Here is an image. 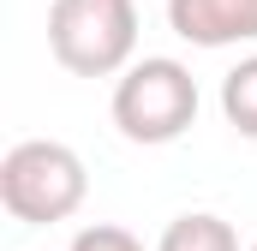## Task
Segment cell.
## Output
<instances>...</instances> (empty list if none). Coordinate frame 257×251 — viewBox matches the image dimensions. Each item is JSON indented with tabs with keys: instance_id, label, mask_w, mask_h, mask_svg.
<instances>
[{
	"instance_id": "2",
	"label": "cell",
	"mask_w": 257,
	"mask_h": 251,
	"mask_svg": "<svg viewBox=\"0 0 257 251\" xmlns=\"http://www.w3.org/2000/svg\"><path fill=\"white\" fill-rule=\"evenodd\" d=\"M108 114L120 126L126 144H144V150H162L174 138H186L197 126V78L186 60L174 54H144L132 60L120 78H114V102Z\"/></svg>"
},
{
	"instance_id": "3",
	"label": "cell",
	"mask_w": 257,
	"mask_h": 251,
	"mask_svg": "<svg viewBox=\"0 0 257 251\" xmlns=\"http://www.w3.org/2000/svg\"><path fill=\"white\" fill-rule=\"evenodd\" d=\"M48 54L72 78H120L138 60V0H48Z\"/></svg>"
},
{
	"instance_id": "6",
	"label": "cell",
	"mask_w": 257,
	"mask_h": 251,
	"mask_svg": "<svg viewBox=\"0 0 257 251\" xmlns=\"http://www.w3.org/2000/svg\"><path fill=\"white\" fill-rule=\"evenodd\" d=\"M221 114H227V126L239 138L257 144V54H245V60L221 78Z\"/></svg>"
},
{
	"instance_id": "7",
	"label": "cell",
	"mask_w": 257,
	"mask_h": 251,
	"mask_svg": "<svg viewBox=\"0 0 257 251\" xmlns=\"http://www.w3.org/2000/svg\"><path fill=\"white\" fill-rule=\"evenodd\" d=\"M66 251H144V239L120 221H96V227H78Z\"/></svg>"
},
{
	"instance_id": "4",
	"label": "cell",
	"mask_w": 257,
	"mask_h": 251,
	"mask_svg": "<svg viewBox=\"0 0 257 251\" xmlns=\"http://www.w3.org/2000/svg\"><path fill=\"white\" fill-rule=\"evenodd\" d=\"M168 30L192 48L257 42V0H168Z\"/></svg>"
},
{
	"instance_id": "5",
	"label": "cell",
	"mask_w": 257,
	"mask_h": 251,
	"mask_svg": "<svg viewBox=\"0 0 257 251\" xmlns=\"http://www.w3.org/2000/svg\"><path fill=\"white\" fill-rule=\"evenodd\" d=\"M156 251H239V233H233V221H221L209 209H186L162 227Z\"/></svg>"
},
{
	"instance_id": "8",
	"label": "cell",
	"mask_w": 257,
	"mask_h": 251,
	"mask_svg": "<svg viewBox=\"0 0 257 251\" xmlns=\"http://www.w3.org/2000/svg\"><path fill=\"white\" fill-rule=\"evenodd\" d=\"M251 251H257V239H251Z\"/></svg>"
},
{
	"instance_id": "1",
	"label": "cell",
	"mask_w": 257,
	"mask_h": 251,
	"mask_svg": "<svg viewBox=\"0 0 257 251\" xmlns=\"http://www.w3.org/2000/svg\"><path fill=\"white\" fill-rule=\"evenodd\" d=\"M90 197V174L84 156L60 144V138H24L0 156V203L12 221L24 227H54L72 221Z\"/></svg>"
}]
</instances>
